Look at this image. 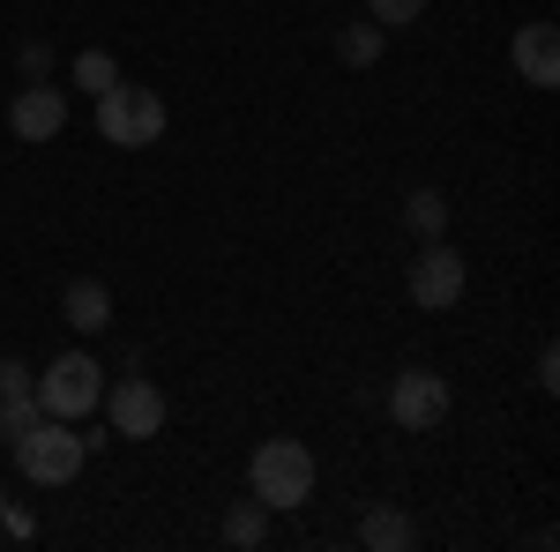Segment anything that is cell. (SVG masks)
I'll return each mask as SVG.
<instances>
[{"label":"cell","mask_w":560,"mask_h":552,"mask_svg":"<svg viewBox=\"0 0 560 552\" xmlns=\"http://www.w3.org/2000/svg\"><path fill=\"white\" fill-rule=\"evenodd\" d=\"M247 485H255V501L269 515L306 508L314 501V456H306V441H261L255 456H247Z\"/></svg>","instance_id":"1"},{"label":"cell","mask_w":560,"mask_h":552,"mask_svg":"<svg viewBox=\"0 0 560 552\" xmlns=\"http://www.w3.org/2000/svg\"><path fill=\"white\" fill-rule=\"evenodd\" d=\"M8 448H15V470H23L31 485H68V478H83V463H90V441L68 419H38L23 441H8Z\"/></svg>","instance_id":"2"},{"label":"cell","mask_w":560,"mask_h":552,"mask_svg":"<svg viewBox=\"0 0 560 552\" xmlns=\"http://www.w3.org/2000/svg\"><path fill=\"white\" fill-rule=\"evenodd\" d=\"M165 97L142 83H113L97 97V134L113 142V150H150V142H165Z\"/></svg>","instance_id":"3"},{"label":"cell","mask_w":560,"mask_h":552,"mask_svg":"<svg viewBox=\"0 0 560 552\" xmlns=\"http://www.w3.org/2000/svg\"><path fill=\"white\" fill-rule=\"evenodd\" d=\"M97 396H105V366H97L90 351H60V359L38 374L45 419H90V411H97Z\"/></svg>","instance_id":"4"},{"label":"cell","mask_w":560,"mask_h":552,"mask_svg":"<svg viewBox=\"0 0 560 552\" xmlns=\"http://www.w3.org/2000/svg\"><path fill=\"white\" fill-rule=\"evenodd\" d=\"M388 419L404 425V433H433V425L448 419V381L433 366H404L388 381Z\"/></svg>","instance_id":"5"},{"label":"cell","mask_w":560,"mask_h":552,"mask_svg":"<svg viewBox=\"0 0 560 552\" xmlns=\"http://www.w3.org/2000/svg\"><path fill=\"white\" fill-rule=\"evenodd\" d=\"M464 284H471L464 255H456L448 239H427V247H419V261H411V306L441 314V306H456V298H464Z\"/></svg>","instance_id":"6"},{"label":"cell","mask_w":560,"mask_h":552,"mask_svg":"<svg viewBox=\"0 0 560 552\" xmlns=\"http://www.w3.org/2000/svg\"><path fill=\"white\" fill-rule=\"evenodd\" d=\"M105 419H113L120 441H158V425H165V388L142 381V374L128 366V381L105 388Z\"/></svg>","instance_id":"7"},{"label":"cell","mask_w":560,"mask_h":552,"mask_svg":"<svg viewBox=\"0 0 560 552\" xmlns=\"http://www.w3.org/2000/svg\"><path fill=\"white\" fill-rule=\"evenodd\" d=\"M60 128H68V97H60L52 83L15 90V105H8V134H15V142H52Z\"/></svg>","instance_id":"8"},{"label":"cell","mask_w":560,"mask_h":552,"mask_svg":"<svg viewBox=\"0 0 560 552\" xmlns=\"http://www.w3.org/2000/svg\"><path fill=\"white\" fill-rule=\"evenodd\" d=\"M509 60H516V83L553 90L560 83V31H553V23H523L516 45H509Z\"/></svg>","instance_id":"9"},{"label":"cell","mask_w":560,"mask_h":552,"mask_svg":"<svg viewBox=\"0 0 560 552\" xmlns=\"http://www.w3.org/2000/svg\"><path fill=\"white\" fill-rule=\"evenodd\" d=\"M60 314H68V329H83V337H105V321H113V292H105L97 277H75V284L60 292Z\"/></svg>","instance_id":"10"},{"label":"cell","mask_w":560,"mask_h":552,"mask_svg":"<svg viewBox=\"0 0 560 552\" xmlns=\"http://www.w3.org/2000/svg\"><path fill=\"white\" fill-rule=\"evenodd\" d=\"M359 545H374V552H404V545H411V515H404V508H374L366 522H359Z\"/></svg>","instance_id":"11"},{"label":"cell","mask_w":560,"mask_h":552,"mask_svg":"<svg viewBox=\"0 0 560 552\" xmlns=\"http://www.w3.org/2000/svg\"><path fill=\"white\" fill-rule=\"evenodd\" d=\"M404 224H411L419 239H441V232H448V195H441V187H419V195L404 202Z\"/></svg>","instance_id":"12"},{"label":"cell","mask_w":560,"mask_h":552,"mask_svg":"<svg viewBox=\"0 0 560 552\" xmlns=\"http://www.w3.org/2000/svg\"><path fill=\"white\" fill-rule=\"evenodd\" d=\"M261 538H269V508L261 501H240V508L224 515V545H240V552H255Z\"/></svg>","instance_id":"13"},{"label":"cell","mask_w":560,"mask_h":552,"mask_svg":"<svg viewBox=\"0 0 560 552\" xmlns=\"http://www.w3.org/2000/svg\"><path fill=\"white\" fill-rule=\"evenodd\" d=\"M382 45H388L382 23H351L345 38H337V60H345V68H374V60H382Z\"/></svg>","instance_id":"14"},{"label":"cell","mask_w":560,"mask_h":552,"mask_svg":"<svg viewBox=\"0 0 560 552\" xmlns=\"http://www.w3.org/2000/svg\"><path fill=\"white\" fill-rule=\"evenodd\" d=\"M38 419H45L38 388H23V396H0V441H23V433H31Z\"/></svg>","instance_id":"15"},{"label":"cell","mask_w":560,"mask_h":552,"mask_svg":"<svg viewBox=\"0 0 560 552\" xmlns=\"http://www.w3.org/2000/svg\"><path fill=\"white\" fill-rule=\"evenodd\" d=\"M75 83H83L90 97H105V90L120 83V60H113V52H83V60H75Z\"/></svg>","instance_id":"16"},{"label":"cell","mask_w":560,"mask_h":552,"mask_svg":"<svg viewBox=\"0 0 560 552\" xmlns=\"http://www.w3.org/2000/svg\"><path fill=\"white\" fill-rule=\"evenodd\" d=\"M419 15H427V0H366V23H382V31H404Z\"/></svg>","instance_id":"17"},{"label":"cell","mask_w":560,"mask_h":552,"mask_svg":"<svg viewBox=\"0 0 560 552\" xmlns=\"http://www.w3.org/2000/svg\"><path fill=\"white\" fill-rule=\"evenodd\" d=\"M23 388H38L31 366H23V359H0V396H23Z\"/></svg>","instance_id":"18"},{"label":"cell","mask_w":560,"mask_h":552,"mask_svg":"<svg viewBox=\"0 0 560 552\" xmlns=\"http://www.w3.org/2000/svg\"><path fill=\"white\" fill-rule=\"evenodd\" d=\"M45 60H52L45 45H23V75H31V83H45Z\"/></svg>","instance_id":"19"}]
</instances>
